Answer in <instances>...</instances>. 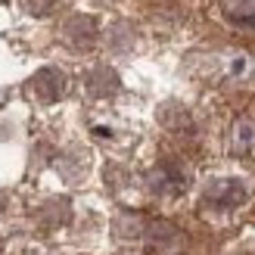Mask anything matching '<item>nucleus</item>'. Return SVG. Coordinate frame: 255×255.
<instances>
[{
    "instance_id": "obj_1",
    "label": "nucleus",
    "mask_w": 255,
    "mask_h": 255,
    "mask_svg": "<svg viewBox=\"0 0 255 255\" xmlns=\"http://www.w3.org/2000/svg\"><path fill=\"white\" fill-rule=\"evenodd\" d=\"M31 91L37 100H44V103H53V100L62 97V91H66V78L56 72V69H41L31 78Z\"/></svg>"
},
{
    "instance_id": "obj_2",
    "label": "nucleus",
    "mask_w": 255,
    "mask_h": 255,
    "mask_svg": "<svg viewBox=\"0 0 255 255\" xmlns=\"http://www.w3.org/2000/svg\"><path fill=\"white\" fill-rule=\"evenodd\" d=\"M62 34H66L69 44H75V47H91L94 37H97V25L87 16H72L66 25H62Z\"/></svg>"
},
{
    "instance_id": "obj_3",
    "label": "nucleus",
    "mask_w": 255,
    "mask_h": 255,
    "mask_svg": "<svg viewBox=\"0 0 255 255\" xmlns=\"http://www.w3.org/2000/svg\"><path fill=\"white\" fill-rule=\"evenodd\" d=\"M243 196H246L243 193V184H237V181H218V184L209 187V202H215V206H221V209L240 206Z\"/></svg>"
},
{
    "instance_id": "obj_4",
    "label": "nucleus",
    "mask_w": 255,
    "mask_h": 255,
    "mask_svg": "<svg viewBox=\"0 0 255 255\" xmlns=\"http://www.w3.org/2000/svg\"><path fill=\"white\" fill-rule=\"evenodd\" d=\"M28 6H31L34 12H47L50 6H53V0H28Z\"/></svg>"
}]
</instances>
